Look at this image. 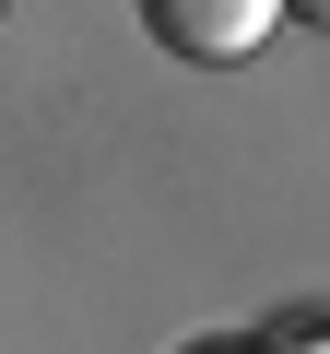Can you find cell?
Listing matches in <instances>:
<instances>
[{
	"label": "cell",
	"mask_w": 330,
	"mask_h": 354,
	"mask_svg": "<svg viewBox=\"0 0 330 354\" xmlns=\"http://www.w3.org/2000/svg\"><path fill=\"white\" fill-rule=\"evenodd\" d=\"M283 12H295V24H318V36H330V0H283Z\"/></svg>",
	"instance_id": "cell-2"
},
{
	"label": "cell",
	"mask_w": 330,
	"mask_h": 354,
	"mask_svg": "<svg viewBox=\"0 0 330 354\" xmlns=\"http://www.w3.org/2000/svg\"><path fill=\"white\" fill-rule=\"evenodd\" d=\"M283 354H330V330H295V342H283Z\"/></svg>",
	"instance_id": "cell-3"
},
{
	"label": "cell",
	"mask_w": 330,
	"mask_h": 354,
	"mask_svg": "<svg viewBox=\"0 0 330 354\" xmlns=\"http://www.w3.org/2000/svg\"><path fill=\"white\" fill-rule=\"evenodd\" d=\"M271 24H283V0H142V36H153L165 59H201V71L260 59Z\"/></svg>",
	"instance_id": "cell-1"
},
{
	"label": "cell",
	"mask_w": 330,
	"mask_h": 354,
	"mask_svg": "<svg viewBox=\"0 0 330 354\" xmlns=\"http://www.w3.org/2000/svg\"><path fill=\"white\" fill-rule=\"evenodd\" d=\"M201 354H236V342H201Z\"/></svg>",
	"instance_id": "cell-4"
},
{
	"label": "cell",
	"mask_w": 330,
	"mask_h": 354,
	"mask_svg": "<svg viewBox=\"0 0 330 354\" xmlns=\"http://www.w3.org/2000/svg\"><path fill=\"white\" fill-rule=\"evenodd\" d=\"M0 12H12V0H0Z\"/></svg>",
	"instance_id": "cell-5"
}]
</instances>
